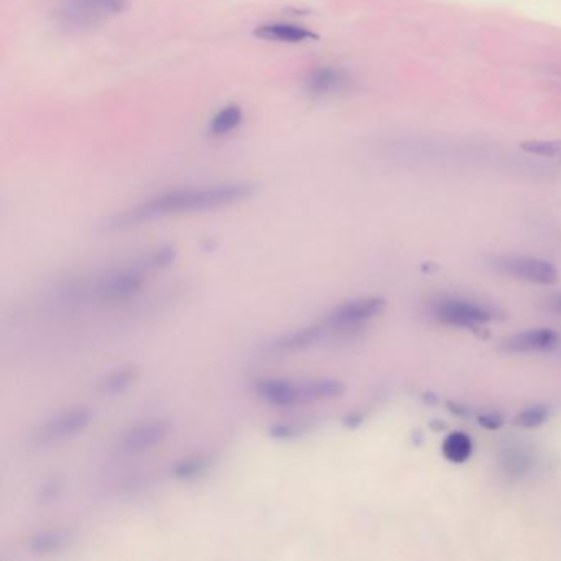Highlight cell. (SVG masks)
I'll return each mask as SVG.
<instances>
[{
  "label": "cell",
  "mask_w": 561,
  "mask_h": 561,
  "mask_svg": "<svg viewBox=\"0 0 561 561\" xmlns=\"http://www.w3.org/2000/svg\"><path fill=\"white\" fill-rule=\"evenodd\" d=\"M254 191L255 186L251 183H219V185L178 188L135 206L134 209L121 214L119 218L112 219L111 224L114 228H124V226L165 218V216L226 208L251 198Z\"/></svg>",
  "instance_id": "6da1fadb"
},
{
  "label": "cell",
  "mask_w": 561,
  "mask_h": 561,
  "mask_svg": "<svg viewBox=\"0 0 561 561\" xmlns=\"http://www.w3.org/2000/svg\"><path fill=\"white\" fill-rule=\"evenodd\" d=\"M127 0H63L58 20L68 28H91L121 14Z\"/></svg>",
  "instance_id": "7a4b0ae2"
},
{
  "label": "cell",
  "mask_w": 561,
  "mask_h": 561,
  "mask_svg": "<svg viewBox=\"0 0 561 561\" xmlns=\"http://www.w3.org/2000/svg\"><path fill=\"white\" fill-rule=\"evenodd\" d=\"M432 313L440 323L463 330H478L496 320V311L492 308L461 298H445L436 302Z\"/></svg>",
  "instance_id": "3957f363"
},
{
  "label": "cell",
  "mask_w": 561,
  "mask_h": 561,
  "mask_svg": "<svg viewBox=\"0 0 561 561\" xmlns=\"http://www.w3.org/2000/svg\"><path fill=\"white\" fill-rule=\"evenodd\" d=\"M494 267L501 274L514 279L538 285H553L558 282V269L548 260L538 259L532 255L507 254L494 259Z\"/></svg>",
  "instance_id": "277c9868"
},
{
  "label": "cell",
  "mask_w": 561,
  "mask_h": 561,
  "mask_svg": "<svg viewBox=\"0 0 561 561\" xmlns=\"http://www.w3.org/2000/svg\"><path fill=\"white\" fill-rule=\"evenodd\" d=\"M387 302L381 297H366L336 306L326 315L325 325L338 333H349L381 315Z\"/></svg>",
  "instance_id": "5b68a950"
},
{
  "label": "cell",
  "mask_w": 561,
  "mask_h": 561,
  "mask_svg": "<svg viewBox=\"0 0 561 561\" xmlns=\"http://www.w3.org/2000/svg\"><path fill=\"white\" fill-rule=\"evenodd\" d=\"M147 272L134 265L130 269L107 274L94 285V295L107 303L126 302L142 290Z\"/></svg>",
  "instance_id": "8992f818"
},
{
  "label": "cell",
  "mask_w": 561,
  "mask_h": 561,
  "mask_svg": "<svg viewBox=\"0 0 561 561\" xmlns=\"http://www.w3.org/2000/svg\"><path fill=\"white\" fill-rule=\"evenodd\" d=\"M93 420V412L88 407L68 408L65 412L58 413L50 422L38 432V445H50L56 441L68 440L79 435L88 428Z\"/></svg>",
  "instance_id": "52a82bcc"
},
{
  "label": "cell",
  "mask_w": 561,
  "mask_h": 561,
  "mask_svg": "<svg viewBox=\"0 0 561 561\" xmlns=\"http://www.w3.org/2000/svg\"><path fill=\"white\" fill-rule=\"evenodd\" d=\"M560 343V334L552 328L520 331L502 339L501 349L507 354H532L552 351Z\"/></svg>",
  "instance_id": "ba28073f"
},
{
  "label": "cell",
  "mask_w": 561,
  "mask_h": 561,
  "mask_svg": "<svg viewBox=\"0 0 561 561\" xmlns=\"http://www.w3.org/2000/svg\"><path fill=\"white\" fill-rule=\"evenodd\" d=\"M170 433H172V425L165 420L140 423L122 436L121 450L129 455L144 453L155 446L162 445Z\"/></svg>",
  "instance_id": "9c48e42d"
},
{
  "label": "cell",
  "mask_w": 561,
  "mask_h": 561,
  "mask_svg": "<svg viewBox=\"0 0 561 561\" xmlns=\"http://www.w3.org/2000/svg\"><path fill=\"white\" fill-rule=\"evenodd\" d=\"M325 338V326L311 325L302 330L282 334L279 338L272 339L267 346V353L282 356V354L298 353L303 349L311 348Z\"/></svg>",
  "instance_id": "30bf717a"
},
{
  "label": "cell",
  "mask_w": 561,
  "mask_h": 561,
  "mask_svg": "<svg viewBox=\"0 0 561 561\" xmlns=\"http://www.w3.org/2000/svg\"><path fill=\"white\" fill-rule=\"evenodd\" d=\"M255 392L274 407H295L303 404L300 382L260 379L255 382Z\"/></svg>",
  "instance_id": "8fae6325"
},
{
  "label": "cell",
  "mask_w": 561,
  "mask_h": 561,
  "mask_svg": "<svg viewBox=\"0 0 561 561\" xmlns=\"http://www.w3.org/2000/svg\"><path fill=\"white\" fill-rule=\"evenodd\" d=\"M346 84H348L346 73L333 66H318L315 70H311L305 79L306 91L315 96L339 93L341 89L346 88Z\"/></svg>",
  "instance_id": "7c38bea8"
},
{
  "label": "cell",
  "mask_w": 561,
  "mask_h": 561,
  "mask_svg": "<svg viewBox=\"0 0 561 561\" xmlns=\"http://www.w3.org/2000/svg\"><path fill=\"white\" fill-rule=\"evenodd\" d=\"M255 35L262 40L282 43H306L316 40L315 33L308 28L295 24H265L255 28Z\"/></svg>",
  "instance_id": "4fadbf2b"
},
{
  "label": "cell",
  "mask_w": 561,
  "mask_h": 561,
  "mask_svg": "<svg viewBox=\"0 0 561 561\" xmlns=\"http://www.w3.org/2000/svg\"><path fill=\"white\" fill-rule=\"evenodd\" d=\"M71 540H73V532L68 529L40 530L30 538L28 550L37 555H50L68 547Z\"/></svg>",
  "instance_id": "5bb4252c"
},
{
  "label": "cell",
  "mask_w": 561,
  "mask_h": 561,
  "mask_svg": "<svg viewBox=\"0 0 561 561\" xmlns=\"http://www.w3.org/2000/svg\"><path fill=\"white\" fill-rule=\"evenodd\" d=\"M302 402L308 404L313 400L336 399L346 390V385L338 379H316V381L300 382Z\"/></svg>",
  "instance_id": "9a60e30c"
},
{
  "label": "cell",
  "mask_w": 561,
  "mask_h": 561,
  "mask_svg": "<svg viewBox=\"0 0 561 561\" xmlns=\"http://www.w3.org/2000/svg\"><path fill=\"white\" fill-rule=\"evenodd\" d=\"M473 450V438L464 432H451L441 443V453L450 463H466L473 456Z\"/></svg>",
  "instance_id": "2e32d148"
},
{
  "label": "cell",
  "mask_w": 561,
  "mask_h": 561,
  "mask_svg": "<svg viewBox=\"0 0 561 561\" xmlns=\"http://www.w3.org/2000/svg\"><path fill=\"white\" fill-rule=\"evenodd\" d=\"M213 455H193L178 461L172 469V476L180 481H191L200 478L213 468Z\"/></svg>",
  "instance_id": "e0dca14e"
},
{
  "label": "cell",
  "mask_w": 561,
  "mask_h": 561,
  "mask_svg": "<svg viewBox=\"0 0 561 561\" xmlns=\"http://www.w3.org/2000/svg\"><path fill=\"white\" fill-rule=\"evenodd\" d=\"M244 114L239 106H226L216 114L209 122V134L213 137H224L231 134L232 130H236L241 126Z\"/></svg>",
  "instance_id": "ac0fdd59"
},
{
  "label": "cell",
  "mask_w": 561,
  "mask_h": 561,
  "mask_svg": "<svg viewBox=\"0 0 561 561\" xmlns=\"http://www.w3.org/2000/svg\"><path fill=\"white\" fill-rule=\"evenodd\" d=\"M502 468L506 469L510 476L522 478L532 468V456L519 446H510L501 456Z\"/></svg>",
  "instance_id": "d6986e66"
},
{
  "label": "cell",
  "mask_w": 561,
  "mask_h": 561,
  "mask_svg": "<svg viewBox=\"0 0 561 561\" xmlns=\"http://www.w3.org/2000/svg\"><path fill=\"white\" fill-rule=\"evenodd\" d=\"M139 377V371L135 367H126V369H119V371L112 372L109 376L101 382V390L104 395H119L126 392L130 385L134 384Z\"/></svg>",
  "instance_id": "ffe728a7"
},
{
  "label": "cell",
  "mask_w": 561,
  "mask_h": 561,
  "mask_svg": "<svg viewBox=\"0 0 561 561\" xmlns=\"http://www.w3.org/2000/svg\"><path fill=\"white\" fill-rule=\"evenodd\" d=\"M177 249L173 246H163L160 249L149 252L144 259L140 260L139 267L144 272H157V270L167 269L168 265H172L177 259Z\"/></svg>",
  "instance_id": "44dd1931"
},
{
  "label": "cell",
  "mask_w": 561,
  "mask_h": 561,
  "mask_svg": "<svg viewBox=\"0 0 561 561\" xmlns=\"http://www.w3.org/2000/svg\"><path fill=\"white\" fill-rule=\"evenodd\" d=\"M548 420V408L545 405H530L515 417L517 427L538 428Z\"/></svg>",
  "instance_id": "7402d4cb"
},
{
  "label": "cell",
  "mask_w": 561,
  "mask_h": 561,
  "mask_svg": "<svg viewBox=\"0 0 561 561\" xmlns=\"http://www.w3.org/2000/svg\"><path fill=\"white\" fill-rule=\"evenodd\" d=\"M520 149L537 157L561 158V140H529Z\"/></svg>",
  "instance_id": "603a6c76"
},
{
  "label": "cell",
  "mask_w": 561,
  "mask_h": 561,
  "mask_svg": "<svg viewBox=\"0 0 561 561\" xmlns=\"http://www.w3.org/2000/svg\"><path fill=\"white\" fill-rule=\"evenodd\" d=\"M306 432H308V427L297 422L274 423L269 427V436L274 440H295L298 436L305 435Z\"/></svg>",
  "instance_id": "cb8c5ba5"
},
{
  "label": "cell",
  "mask_w": 561,
  "mask_h": 561,
  "mask_svg": "<svg viewBox=\"0 0 561 561\" xmlns=\"http://www.w3.org/2000/svg\"><path fill=\"white\" fill-rule=\"evenodd\" d=\"M61 494V483L58 479H51L48 483L43 484L42 489L38 492V502L48 504L55 501L56 497Z\"/></svg>",
  "instance_id": "d4e9b609"
},
{
  "label": "cell",
  "mask_w": 561,
  "mask_h": 561,
  "mask_svg": "<svg viewBox=\"0 0 561 561\" xmlns=\"http://www.w3.org/2000/svg\"><path fill=\"white\" fill-rule=\"evenodd\" d=\"M478 423L489 432H494L504 425V418L499 412H484L479 415Z\"/></svg>",
  "instance_id": "484cf974"
},
{
  "label": "cell",
  "mask_w": 561,
  "mask_h": 561,
  "mask_svg": "<svg viewBox=\"0 0 561 561\" xmlns=\"http://www.w3.org/2000/svg\"><path fill=\"white\" fill-rule=\"evenodd\" d=\"M362 422H364V415L362 413H349L343 420L344 427L351 428V430L361 427Z\"/></svg>",
  "instance_id": "4316f807"
},
{
  "label": "cell",
  "mask_w": 561,
  "mask_h": 561,
  "mask_svg": "<svg viewBox=\"0 0 561 561\" xmlns=\"http://www.w3.org/2000/svg\"><path fill=\"white\" fill-rule=\"evenodd\" d=\"M550 310L555 311V313H561V293L557 295V297L552 298V302H550Z\"/></svg>",
  "instance_id": "83f0119b"
}]
</instances>
